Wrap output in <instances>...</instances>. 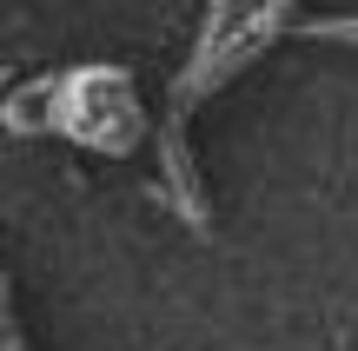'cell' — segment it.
<instances>
[{
  "instance_id": "cell-1",
  "label": "cell",
  "mask_w": 358,
  "mask_h": 351,
  "mask_svg": "<svg viewBox=\"0 0 358 351\" xmlns=\"http://www.w3.org/2000/svg\"><path fill=\"white\" fill-rule=\"evenodd\" d=\"M226 33H232V0H213V7H206V27H199V47H192V66H186V80H179V93H173V106H192L199 93H213V60H219V47H226Z\"/></svg>"
},
{
  "instance_id": "cell-2",
  "label": "cell",
  "mask_w": 358,
  "mask_h": 351,
  "mask_svg": "<svg viewBox=\"0 0 358 351\" xmlns=\"http://www.w3.org/2000/svg\"><path fill=\"white\" fill-rule=\"evenodd\" d=\"M166 179H173V199H179V212L192 219V232H206V206H199V186H192L186 146H179V106H173V119H166Z\"/></svg>"
},
{
  "instance_id": "cell-3",
  "label": "cell",
  "mask_w": 358,
  "mask_h": 351,
  "mask_svg": "<svg viewBox=\"0 0 358 351\" xmlns=\"http://www.w3.org/2000/svg\"><path fill=\"white\" fill-rule=\"evenodd\" d=\"M292 33H306V40H332V47H358V20H299Z\"/></svg>"
},
{
  "instance_id": "cell-4",
  "label": "cell",
  "mask_w": 358,
  "mask_h": 351,
  "mask_svg": "<svg viewBox=\"0 0 358 351\" xmlns=\"http://www.w3.org/2000/svg\"><path fill=\"white\" fill-rule=\"evenodd\" d=\"M7 351H20V338H7Z\"/></svg>"
}]
</instances>
